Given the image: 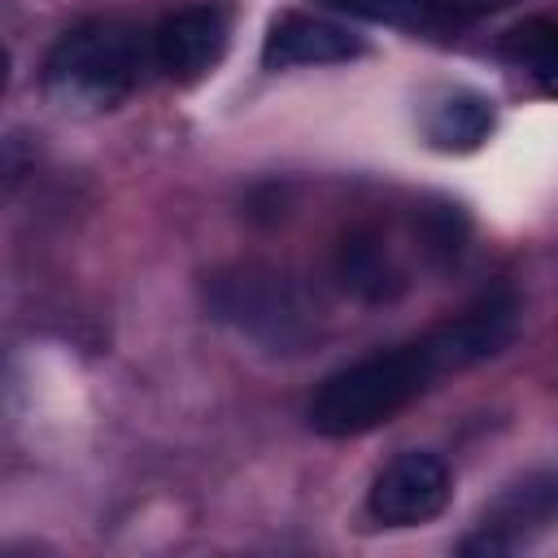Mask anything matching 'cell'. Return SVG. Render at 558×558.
<instances>
[{
	"label": "cell",
	"mask_w": 558,
	"mask_h": 558,
	"mask_svg": "<svg viewBox=\"0 0 558 558\" xmlns=\"http://www.w3.org/2000/svg\"><path fill=\"white\" fill-rule=\"evenodd\" d=\"M514 331H519V301L510 292H484L458 318L331 371L314 388L305 418L318 436L331 440L375 432L410 401L432 392L445 375L497 357L514 340Z\"/></svg>",
	"instance_id": "1"
},
{
	"label": "cell",
	"mask_w": 558,
	"mask_h": 558,
	"mask_svg": "<svg viewBox=\"0 0 558 558\" xmlns=\"http://www.w3.org/2000/svg\"><path fill=\"white\" fill-rule=\"evenodd\" d=\"M148 70H157L153 35L126 17H92L48 48L44 92L70 113H109L144 83Z\"/></svg>",
	"instance_id": "2"
},
{
	"label": "cell",
	"mask_w": 558,
	"mask_h": 558,
	"mask_svg": "<svg viewBox=\"0 0 558 558\" xmlns=\"http://www.w3.org/2000/svg\"><path fill=\"white\" fill-rule=\"evenodd\" d=\"M214 310H218V318L235 323L253 340L283 344V349L305 340V310H301L296 292L283 283V275L235 270L214 283Z\"/></svg>",
	"instance_id": "3"
},
{
	"label": "cell",
	"mask_w": 558,
	"mask_h": 558,
	"mask_svg": "<svg viewBox=\"0 0 558 558\" xmlns=\"http://www.w3.org/2000/svg\"><path fill=\"white\" fill-rule=\"evenodd\" d=\"M453 497V475L440 453L432 449H405L375 475L366 506L388 527H418L432 523Z\"/></svg>",
	"instance_id": "4"
},
{
	"label": "cell",
	"mask_w": 558,
	"mask_h": 558,
	"mask_svg": "<svg viewBox=\"0 0 558 558\" xmlns=\"http://www.w3.org/2000/svg\"><path fill=\"white\" fill-rule=\"evenodd\" d=\"M231 44V13L227 4L201 0L166 13L153 31V61L170 83H201Z\"/></svg>",
	"instance_id": "5"
},
{
	"label": "cell",
	"mask_w": 558,
	"mask_h": 558,
	"mask_svg": "<svg viewBox=\"0 0 558 558\" xmlns=\"http://www.w3.org/2000/svg\"><path fill=\"white\" fill-rule=\"evenodd\" d=\"M558 523V471H532L514 480L480 519V532L466 536L462 554H510Z\"/></svg>",
	"instance_id": "6"
},
{
	"label": "cell",
	"mask_w": 558,
	"mask_h": 558,
	"mask_svg": "<svg viewBox=\"0 0 558 558\" xmlns=\"http://www.w3.org/2000/svg\"><path fill=\"white\" fill-rule=\"evenodd\" d=\"M366 44L349 26L314 13H279L262 39V65L266 70H292V65H340L362 57Z\"/></svg>",
	"instance_id": "7"
},
{
	"label": "cell",
	"mask_w": 558,
	"mask_h": 558,
	"mask_svg": "<svg viewBox=\"0 0 558 558\" xmlns=\"http://www.w3.org/2000/svg\"><path fill=\"white\" fill-rule=\"evenodd\" d=\"M493 122H497L493 100L484 92L458 87V92H445L440 100H432L423 131H427L432 148H440V153H471L493 135Z\"/></svg>",
	"instance_id": "8"
},
{
	"label": "cell",
	"mask_w": 558,
	"mask_h": 558,
	"mask_svg": "<svg viewBox=\"0 0 558 558\" xmlns=\"http://www.w3.org/2000/svg\"><path fill=\"white\" fill-rule=\"evenodd\" d=\"M336 275L362 301H392L401 292V283H405L397 262L388 257V248L371 231L344 235V244L336 248Z\"/></svg>",
	"instance_id": "9"
},
{
	"label": "cell",
	"mask_w": 558,
	"mask_h": 558,
	"mask_svg": "<svg viewBox=\"0 0 558 558\" xmlns=\"http://www.w3.org/2000/svg\"><path fill=\"white\" fill-rule=\"evenodd\" d=\"M331 9L362 17V22H379V26H397V31H414V35H453L462 26H471L466 13L440 4V0H327Z\"/></svg>",
	"instance_id": "10"
},
{
	"label": "cell",
	"mask_w": 558,
	"mask_h": 558,
	"mask_svg": "<svg viewBox=\"0 0 558 558\" xmlns=\"http://www.w3.org/2000/svg\"><path fill=\"white\" fill-rule=\"evenodd\" d=\"M497 52H501L514 70H523L527 78H536L545 92L558 96V17L536 13V17L514 22V26L501 35Z\"/></svg>",
	"instance_id": "11"
},
{
	"label": "cell",
	"mask_w": 558,
	"mask_h": 558,
	"mask_svg": "<svg viewBox=\"0 0 558 558\" xmlns=\"http://www.w3.org/2000/svg\"><path fill=\"white\" fill-rule=\"evenodd\" d=\"M423 240H427V253L436 257H453L466 240V218L458 205H427L423 209Z\"/></svg>",
	"instance_id": "12"
},
{
	"label": "cell",
	"mask_w": 558,
	"mask_h": 558,
	"mask_svg": "<svg viewBox=\"0 0 558 558\" xmlns=\"http://www.w3.org/2000/svg\"><path fill=\"white\" fill-rule=\"evenodd\" d=\"M440 4H449V9H458V13H466V17L475 22V17H484V13H493V9H506V4H514V0H440Z\"/></svg>",
	"instance_id": "13"
}]
</instances>
